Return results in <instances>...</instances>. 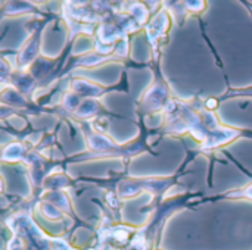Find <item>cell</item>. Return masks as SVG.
Segmentation results:
<instances>
[{"label":"cell","instance_id":"3957f363","mask_svg":"<svg viewBox=\"0 0 252 250\" xmlns=\"http://www.w3.org/2000/svg\"><path fill=\"white\" fill-rule=\"evenodd\" d=\"M216 200H250V202H252V183L244 186V187L233 189V190H229L226 193H221L217 197L205 199V202H216Z\"/></svg>","mask_w":252,"mask_h":250},{"label":"cell","instance_id":"277c9868","mask_svg":"<svg viewBox=\"0 0 252 250\" xmlns=\"http://www.w3.org/2000/svg\"><path fill=\"white\" fill-rule=\"evenodd\" d=\"M185 4L190 13H196V15H201L207 9V1H185Z\"/></svg>","mask_w":252,"mask_h":250},{"label":"cell","instance_id":"7a4b0ae2","mask_svg":"<svg viewBox=\"0 0 252 250\" xmlns=\"http://www.w3.org/2000/svg\"><path fill=\"white\" fill-rule=\"evenodd\" d=\"M170 27H171V16H170L168 10L162 6L159 9V12L155 16H152L146 25L148 40L154 46V49H157L161 43L165 41Z\"/></svg>","mask_w":252,"mask_h":250},{"label":"cell","instance_id":"6da1fadb","mask_svg":"<svg viewBox=\"0 0 252 250\" xmlns=\"http://www.w3.org/2000/svg\"><path fill=\"white\" fill-rule=\"evenodd\" d=\"M171 103V90L167 84V81L162 78L161 71L157 65V78L152 84V87L145 93L143 97H140L137 113L143 118H146L151 113H155L158 111H162L167 108V105Z\"/></svg>","mask_w":252,"mask_h":250}]
</instances>
